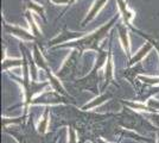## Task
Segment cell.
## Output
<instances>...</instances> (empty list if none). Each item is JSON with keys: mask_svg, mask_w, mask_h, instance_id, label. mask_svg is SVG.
Wrapping results in <instances>:
<instances>
[{"mask_svg": "<svg viewBox=\"0 0 159 143\" xmlns=\"http://www.w3.org/2000/svg\"><path fill=\"white\" fill-rule=\"evenodd\" d=\"M25 17H26L27 21L30 23V26H31V29H32V32H33V35H34V37H36V38H39L40 31H39V29H38V26L36 25L34 21H33V17H32V14H31V12H30V11H26Z\"/></svg>", "mask_w": 159, "mask_h": 143, "instance_id": "cell-10", "label": "cell"}, {"mask_svg": "<svg viewBox=\"0 0 159 143\" xmlns=\"http://www.w3.org/2000/svg\"><path fill=\"white\" fill-rule=\"evenodd\" d=\"M108 0H95V2H94L93 7H92V10L89 11V13H88V16H87L86 18H84V21H82V26H84L88 21H90L92 19H94L95 18V16L99 13V11L103 7V5L106 4Z\"/></svg>", "mask_w": 159, "mask_h": 143, "instance_id": "cell-7", "label": "cell"}, {"mask_svg": "<svg viewBox=\"0 0 159 143\" xmlns=\"http://www.w3.org/2000/svg\"><path fill=\"white\" fill-rule=\"evenodd\" d=\"M68 34V30H66V27L63 29V31H62V34H60L57 37H55L53 40L49 42V45L50 47H52L55 44H58V43H63L64 41H66L68 38L69 40H75V38H82L84 35L81 34V32H73L71 35H66Z\"/></svg>", "mask_w": 159, "mask_h": 143, "instance_id": "cell-5", "label": "cell"}, {"mask_svg": "<svg viewBox=\"0 0 159 143\" xmlns=\"http://www.w3.org/2000/svg\"><path fill=\"white\" fill-rule=\"evenodd\" d=\"M101 143H106V142H101Z\"/></svg>", "mask_w": 159, "mask_h": 143, "instance_id": "cell-15", "label": "cell"}, {"mask_svg": "<svg viewBox=\"0 0 159 143\" xmlns=\"http://www.w3.org/2000/svg\"><path fill=\"white\" fill-rule=\"evenodd\" d=\"M152 47H153V44L151 43V42H147L144 47L140 49L139 51H138V54L135 55V56H133L132 59L129 60V66H132V64H134V63H137V62H139L144 56H145L151 49H152Z\"/></svg>", "mask_w": 159, "mask_h": 143, "instance_id": "cell-9", "label": "cell"}, {"mask_svg": "<svg viewBox=\"0 0 159 143\" xmlns=\"http://www.w3.org/2000/svg\"><path fill=\"white\" fill-rule=\"evenodd\" d=\"M116 2H118V5H119L121 14H122V17H124L125 25H126V26L132 27V25H131V21H132V18L134 17L133 12L128 10V7H127V4H126V1H125V0H116ZM133 30H134V29H133Z\"/></svg>", "mask_w": 159, "mask_h": 143, "instance_id": "cell-6", "label": "cell"}, {"mask_svg": "<svg viewBox=\"0 0 159 143\" xmlns=\"http://www.w3.org/2000/svg\"><path fill=\"white\" fill-rule=\"evenodd\" d=\"M79 50H73V53L70 54V56L66 59V61L64 62L63 67L61 68V70L58 72V78L64 79L68 75L73 72L74 69L76 68V64H77V56H79Z\"/></svg>", "mask_w": 159, "mask_h": 143, "instance_id": "cell-3", "label": "cell"}, {"mask_svg": "<svg viewBox=\"0 0 159 143\" xmlns=\"http://www.w3.org/2000/svg\"><path fill=\"white\" fill-rule=\"evenodd\" d=\"M141 80H144V82L146 83H150V85H154V83H159V79H151V78H144V76H140Z\"/></svg>", "mask_w": 159, "mask_h": 143, "instance_id": "cell-14", "label": "cell"}, {"mask_svg": "<svg viewBox=\"0 0 159 143\" xmlns=\"http://www.w3.org/2000/svg\"><path fill=\"white\" fill-rule=\"evenodd\" d=\"M48 117H49V112L48 111H45V113H44V121L42 123H39V126H38V130H39V132H44L45 130H47V125H48Z\"/></svg>", "mask_w": 159, "mask_h": 143, "instance_id": "cell-12", "label": "cell"}, {"mask_svg": "<svg viewBox=\"0 0 159 143\" xmlns=\"http://www.w3.org/2000/svg\"><path fill=\"white\" fill-rule=\"evenodd\" d=\"M21 63H24V61L21 60H5L2 62V68L7 69L8 67H17V66H21Z\"/></svg>", "mask_w": 159, "mask_h": 143, "instance_id": "cell-11", "label": "cell"}, {"mask_svg": "<svg viewBox=\"0 0 159 143\" xmlns=\"http://www.w3.org/2000/svg\"><path fill=\"white\" fill-rule=\"evenodd\" d=\"M4 27H5V31H6V32L14 35V36H17V37H20V38H23V40H25V41H36L34 35L29 34L27 31L23 30V29H20L19 26H14V25L5 24Z\"/></svg>", "mask_w": 159, "mask_h": 143, "instance_id": "cell-4", "label": "cell"}, {"mask_svg": "<svg viewBox=\"0 0 159 143\" xmlns=\"http://www.w3.org/2000/svg\"><path fill=\"white\" fill-rule=\"evenodd\" d=\"M140 35H141V36H144V37H145V38L148 42H151V43L153 44V47H156V49H157V50L159 51V41L154 40V38H151L150 36H147V35H145V34H140Z\"/></svg>", "mask_w": 159, "mask_h": 143, "instance_id": "cell-13", "label": "cell"}, {"mask_svg": "<svg viewBox=\"0 0 159 143\" xmlns=\"http://www.w3.org/2000/svg\"><path fill=\"white\" fill-rule=\"evenodd\" d=\"M118 31H119V37L122 43V47L126 51V55L129 56V38H128V32H127L126 25H119L118 26Z\"/></svg>", "mask_w": 159, "mask_h": 143, "instance_id": "cell-8", "label": "cell"}, {"mask_svg": "<svg viewBox=\"0 0 159 143\" xmlns=\"http://www.w3.org/2000/svg\"><path fill=\"white\" fill-rule=\"evenodd\" d=\"M33 55H34V61H36V63H37V64H38L43 70H45V72H47V74H48V76L50 78V82H51V85H52L53 88L56 89L57 92H60V93H62V94H64V89H63V87H62L60 80H58L57 78H55V76L52 75L51 69L49 68L48 62L44 60V57H43V55L40 54L39 49H38L37 45H34V47H33Z\"/></svg>", "mask_w": 159, "mask_h": 143, "instance_id": "cell-2", "label": "cell"}, {"mask_svg": "<svg viewBox=\"0 0 159 143\" xmlns=\"http://www.w3.org/2000/svg\"><path fill=\"white\" fill-rule=\"evenodd\" d=\"M118 18H119V16L114 17L112 21H108L106 25L101 26L99 30L94 31V32H92V34H88L87 36H83L82 38H80L79 41L74 42V43L64 44V47H68V45L75 47L80 51V54H82V53H83L84 50H87V49L100 51V48H99L100 41L103 40V38L106 37L107 34H108V31H109V29L113 26V24H114L115 21H118Z\"/></svg>", "mask_w": 159, "mask_h": 143, "instance_id": "cell-1", "label": "cell"}]
</instances>
